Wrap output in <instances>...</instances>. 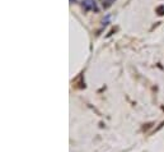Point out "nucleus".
Returning <instances> with one entry per match:
<instances>
[{
	"mask_svg": "<svg viewBox=\"0 0 164 152\" xmlns=\"http://www.w3.org/2000/svg\"><path fill=\"white\" fill-rule=\"evenodd\" d=\"M75 2H76V0H70V3H71V4H73V3H75Z\"/></svg>",
	"mask_w": 164,
	"mask_h": 152,
	"instance_id": "nucleus-3",
	"label": "nucleus"
},
{
	"mask_svg": "<svg viewBox=\"0 0 164 152\" xmlns=\"http://www.w3.org/2000/svg\"><path fill=\"white\" fill-rule=\"evenodd\" d=\"M87 2H89L92 5H93V8H94V10H98V8H97V3H96V0H87Z\"/></svg>",
	"mask_w": 164,
	"mask_h": 152,
	"instance_id": "nucleus-2",
	"label": "nucleus"
},
{
	"mask_svg": "<svg viewBox=\"0 0 164 152\" xmlns=\"http://www.w3.org/2000/svg\"><path fill=\"white\" fill-rule=\"evenodd\" d=\"M113 3H115V0H105V2H103V8L107 9V8H109Z\"/></svg>",
	"mask_w": 164,
	"mask_h": 152,
	"instance_id": "nucleus-1",
	"label": "nucleus"
}]
</instances>
